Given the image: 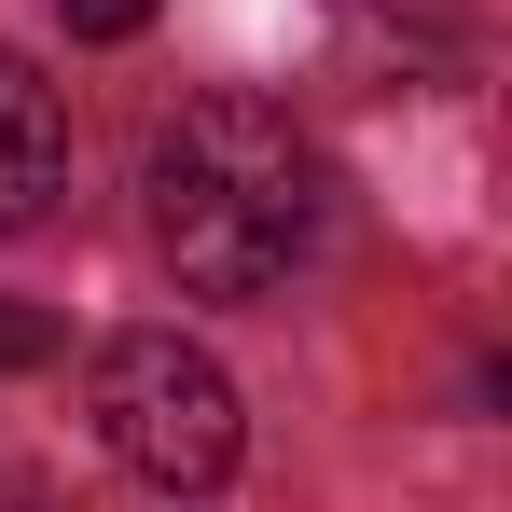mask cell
<instances>
[{
	"instance_id": "6da1fadb",
	"label": "cell",
	"mask_w": 512,
	"mask_h": 512,
	"mask_svg": "<svg viewBox=\"0 0 512 512\" xmlns=\"http://www.w3.org/2000/svg\"><path fill=\"white\" fill-rule=\"evenodd\" d=\"M139 194H153V250L180 263V291H208V305H250L277 291L305 236H319V167H305V139H291V111L277 97H180L167 125H153V153H139Z\"/></svg>"
},
{
	"instance_id": "7a4b0ae2",
	"label": "cell",
	"mask_w": 512,
	"mask_h": 512,
	"mask_svg": "<svg viewBox=\"0 0 512 512\" xmlns=\"http://www.w3.org/2000/svg\"><path fill=\"white\" fill-rule=\"evenodd\" d=\"M84 416H97V443H111L153 499H222V485H236V443H250L236 374L194 333H111L97 374H84Z\"/></svg>"
},
{
	"instance_id": "3957f363",
	"label": "cell",
	"mask_w": 512,
	"mask_h": 512,
	"mask_svg": "<svg viewBox=\"0 0 512 512\" xmlns=\"http://www.w3.org/2000/svg\"><path fill=\"white\" fill-rule=\"evenodd\" d=\"M56 194H70V111L28 56H0V236H28Z\"/></svg>"
},
{
	"instance_id": "277c9868",
	"label": "cell",
	"mask_w": 512,
	"mask_h": 512,
	"mask_svg": "<svg viewBox=\"0 0 512 512\" xmlns=\"http://www.w3.org/2000/svg\"><path fill=\"white\" fill-rule=\"evenodd\" d=\"M56 14H70V42H139L153 28V0H56Z\"/></svg>"
},
{
	"instance_id": "5b68a950",
	"label": "cell",
	"mask_w": 512,
	"mask_h": 512,
	"mask_svg": "<svg viewBox=\"0 0 512 512\" xmlns=\"http://www.w3.org/2000/svg\"><path fill=\"white\" fill-rule=\"evenodd\" d=\"M28 360H56V319L42 305H0V374H28Z\"/></svg>"
}]
</instances>
